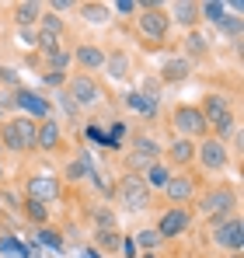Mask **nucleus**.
I'll list each match as a JSON object with an SVG mask.
<instances>
[{
    "instance_id": "obj_1",
    "label": "nucleus",
    "mask_w": 244,
    "mask_h": 258,
    "mask_svg": "<svg viewBox=\"0 0 244 258\" xmlns=\"http://www.w3.org/2000/svg\"><path fill=\"white\" fill-rule=\"evenodd\" d=\"M35 133H39V122L28 119V115H18V119H7L0 126V143L14 154H28L35 150Z\"/></svg>"
},
{
    "instance_id": "obj_2",
    "label": "nucleus",
    "mask_w": 244,
    "mask_h": 258,
    "mask_svg": "<svg viewBox=\"0 0 244 258\" xmlns=\"http://www.w3.org/2000/svg\"><path fill=\"white\" fill-rule=\"evenodd\" d=\"M74 108H94L101 98H105V91L101 84L91 77V74H74L70 81H67V94H63Z\"/></svg>"
},
{
    "instance_id": "obj_3",
    "label": "nucleus",
    "mask_w": 244,
    "mask_h": 258,
    "mask_svg": "<svg viewBox=\"0 0 244 258\" xmlns=\"http://www.w3.org/2000/svg\"><path fill=\"white\" fill-rule=\"evenodd\" d=\"M115 203H119L122 210H143L147 203H150V188H147V181H143V174H126L119 178V185H115Z\"/></svg>"
},
{
    "instance_id": "obj_4",
    "label": "nucleus",
    "mask_w": 244,
    "mask_h": 258,
    "mask_svg": "<svg viewBox=\"0 0 244 258\" xmlns=\"http://www.w3.org/2000/svg\"><path fill=\"white\" fill-rule=\"evenodd\" d=\"M136 32L147 39V42H164L167 32H171V18L161 4H143V14L136 21Z\"/></svg>"
},
{
    "instance_id": "obj_5",
    "label": "nucleus",
    "mask_w": 244,
    "mask_h": 258,
    "mask_svg": "<svg viewBox=\"0 0 244 258\" xmlns=\"http://www.w3.org/2000/svg\"><path fill=\"white\" fill-rule=\"evenodd\" d=\"M171 126L178 129V136H181V140H192V143H196V140H203L206 133H209V129H206L203 112H199V108H192V105H178V108L171 112Z\"/></svg>"
},
{
    "instance_id": "obj_6",
    "label": "nucleus",
    "mask_w": 244,
    "mask_h": 258,
    "mask_svg": "<svg viewBox=\"0 0 244 258\" xmlns=\"http://www.w3.org/2000/svg\"><path fill=\"white\" fill-rule=\"evenodd\" d=\"M213 244L216 248H227V251H241L244 248V227L237 216H223V220H213Z\"/></svg>"
},
{
    "instance_id": "obj_7",
    "label": "nucleus",
    "mask_w": 244,
    "mask_h": 258,
    "mask_svg": "<svg viewBox=\"0 0 244 258\" xmlns=\"http://www.w3.org/2000/svg\"><path fill=\"white\" fill-rule=\"evenodd\" d=\"M196 157H199V164H203L206 171H223V168H227V161H230L227 143H223V140H216V136H209V140H203V143L196 147Z\"/></svg>"
},
{
    "instance_id": "obj_8",
    "label": "nucleus",
    "mask_w": 244,
    "mask_h": 258,
    "mask_svg": "<svg viewBox=\"0 0 244 258\" xmlns=\"http://www.w3.org/2000/svg\"><path fill=\"white\" fill-rule=\"evenodd\" d=\"M199 210L206 216H213V220L230 216V210H234V192L230 188H209L203 199H199Z\"/></svg>"
},
{
    "instance_id": "obj_9",
    "label": "nucleus",
    "mask_w": 244,
    "mask_h": 258,
    "mask_svg": "<svg viewBox=\"0 0 244 258\" xmlns=\"http://www.w3.org/2000/svg\"><path fill=\"white\" fill-rule=\"evenodd\" d=\"M154 161H161V143L150 136H133L129 143V164L133 168H150Z\"/></svg>"
},
{
    "instance_id": "obj_10",
    "label": "nucleus",
    "mask_w": 244,
    "mask_h": 258,
    "mask_svg": "<svg viewBox=\"0 0 244 258\" xmlns=\"http://www.w3.org/2000/svg\"><path fill=\"white\" fill-rule=\"evenodd\" d=\"M189 223H192V213L189 210H164V216L157 220V234H161V241L167 237H178V234H185L189 230Z\"/></svg>"
},
{
    "instance_id": "obj_11",
    "label": "nucleus",
    "mask_w": 244,
    "mask_h": 258,
    "mask_svg": "<svg viewBox=\"0 0 244 258\" xmlns=\"http://www.w3.org/2000/svg\"><path fill=\"white\" fill-rule=\"evenodd\" d=\"M25 192H28V199H35V203H52V199L59 196V181L49 178V174H35V178H28Z\"/></svg>"
},
{
    "instance_id": "obj_12",
    "label": "nucleus",
    "mask_w": 244,
    "mask_h": 258,
    "mask_svg": "<svg viewBox=\"0 0 244 258\" xmlns=\"http://www.w3.org/2000/svg\"><path fill=\"white\" fill-rule=\"evenodd\" d=\"M11 101H14V105H18L28 119H45V115H49V101H45V98H39L35 91H25V87H21Z\"/></svg>"
},
{
    "instance_id": "obj_13",
    "label": "nucleus",
    "mask_w": 244,
    "mask_h": 258,
    "mask_svg": "<svg viewBox=\"0 0 244 258\" xmlns=\"http://www.w3.org/2000/svg\"><path fill=\"white\" fill-rule=\"evenodd\" d=\"M164 196L171 203H189L196 196V178L192 174H171V181L164 185Z\"/></svg>"
},
{
    "instance_id": "obj_14",
    "label": "nucleus",
    "mask_w": 244,
    "mask_h": 258,
    "mask_svg": "<svg viewBox=\"0 0 244 258\" xmlns=\"http://www.w3.org/2000/svg\"><path fill=\"white\" fill-rule=\"evenodd\" d=\"M189 74H192V63H189L185 56H167L161 63V74H157V77H161L164 84H178V81H185Z\"/></svg>"
},
{
    "instance_id": "obj_15",
    "label": "nucleus",
    "mask_w": 244,
    "mask_h": 258,
    "mask_svg": "<svg viewBox=\"0 0 244 258\" xmlns=\"http://www.w3.org/2000/svg\"><path fill=\"white\" fill-rule=\"evenodd\" d=\"M70 56H74V63H77L81 70H101V67H105V52H101L98 45H77Z\"/></svg>"
},
{
    "instance_id": "obj_16",
    "label": "nucleus",
    "mask_w": 244,
    "mask_h": 258,
    "mask_svg": "<svg viewBox=\"0 0 244 258\" xmlns=\"http://www.w3.org/2000/svg\"><path fill=\"white\" fill-rule=\"evenodd\" d=\"M59 140H63V133H59V126H56V119L39 122V133H35V150H56V147H59Z\"/></svg>"
},
{
    "instance_id": "obj_17",
    "label": "nucleus",
    "mask_w": 244,
    "mask_h": 258,
    "mask_svg": "<svg viewBox=\"0 0 244 258\" xmlns=\"http://www.w3.org/2000/svg\"><path fill=\"white\" fill-rule=\"evenodd\" d=\"M167 11H171L167 18H174V21L185 25V28H196V21H199V4H192V0H178V4H171Z\"/></svg>"
},
{
    "instance_id": "obj_18",
    "label": "nucleus",
    "mask_w": 244,
    "mask_h": 258,
    "mask_svg": "<svg viewBox=\"0 0 244 258\" xmlns=\"http://www.w3.org/2000/svg\"><path fill=\"white\" fill-rule=\"evenodd\" d=\"M105 67H108V77L112 81H129L133 59H129V52H105Z\"/></svg>"
},
{
    "instance_id": "obj_19",
    "label": "nucleus",
    "mask_w": 244,
    "mask_h": 258,
    "mask_svg": "<svg viewBox=\"0 0 244 258\" xmlns=\"http://www.w3.org/2000/svg\"><path fill=\"white\" fill-rule=\"evenodd\" d=\"M42 18V4L28 0V4H14V25L18 28H35Z\"/></svg>"
},
{
    "instance_id": "obj_20",
    "label": "nucleus",
    "mask_w": 244,
    "mask_h": 258,
    "mask_svg": "<svg viewBox=\"0 0 244 258\" xmlns=\"http://www.w3.org/2000/svg\"><path fill=\"white\" fill-rule=\"evenodd\" d=\"M167 157H171V164H192V157H196V143L192 140H171V147H167Z\"/></svg>"
},
{
    "instance_id": "obj_21",
    "label": "nucleus",
    "mask_w": 244,
    "mask_h": 258,
    "mask_svg": "<svg viewBox=\"0 0 244 258\" xmlns=\"http://www.w3.org/2000/svg\"><path fill=\"white\" fill-rule=\"evenodd\" d=\"M143 181H147V188H161L164 192V185L171 181V168L161 164V161H154L150 168H143Z\"/></svg>"
},
{
    "instance_id": "obj_22",
    "label": "nucleus",
    "mask_w": 244,
    "mask_h": 258,
    "mask_svg": "<svg viewBox=\"0 0 244 258\" xmlns=\"http://www.w3.org/2000/svg\"><path fill=\"white\" fill-rule=\"evenodd\" d=\"M203 56H209V42H206V35L189 32V35H185V59L192 63V59H203Z\"/></svg>"
},
{
    "instance_id": "obj_23",
    "label": "nucleus",
    "mask_w": 244,
    "mask_h": 258,
    "mask_svg": "<svg viewBox=\"0 0 244 258\" xmlns=\"http://www.w3.org/2000/svg\"><path fill=\"white\" fill-rule=\"evenodd\" d=\"M126 108H133V112H140V115H154V112H157V101H150V98L140 94V91H133V94H126Z\"/></svg>"
},
{
    "instance_id": "obj_24",
    "label": "nucleus",
    "mask_w": 244,
    "mask_h": 258,
    "mask_svg": "<svg viewBox=\"0 0 244 258\" xmlns=\"http://www.w3.org/2000/svg\"><path fill=\"white\" fill-rule=\"evenodd\" d=\"M199 18H206L209 25H220V21L227 18V4H220V0H206V4H199Z\"/></svg>"
},
{
    "instance_id": "obj_25",
    "label": "nucleus",
    "mask_w": 244,
    "mask_h": 258,
    "mask_svg": "<svg viewBox=\"0 0 244 258\" xmlns=\"http://www.w3.org/2000/svg\"><path fill=\"white\" fill-rule=\"evenodd\" d=\"M45 63H49V70H52V74H67V67L74 63V56H70V52L59 45L56 52H49V56H45Z\"/></svg>"
},
{
    "instance_id": "obj_26",
    "label": "nucleus",
    "mask_w": 244,
    "mask_h": 258,
    "mask_svg": "<svg viewBox=\"0 0 244 258\" xmlns=\"http://www.w3.org/2000/svg\"><path fill=\"white\" fill-rule=\"evenodd\" d=\"M216 28H220V35H227L230 42H237L241 39V14H227Z\"/></svg>"
},
{
    "instance_id": "obj_27",
    "label": "nucleus",
    "mask_w": 244,
    "mask_h": 258,
    "mask_svg": "<svg viewBox=\"0 0 244 258\" xmlns=\"http://www.w3.org/2000/svg\"><path fill=\"white\" fill-rule=\"evenodd\" d=\"M25 216L32 220V223H45L49 220V210H45V203H35V199H25Z\"/></svg>"
},
{
    "instance_id": "obj_28",
    "label": "nucleus",
    "mask_w": 244,
    "mask_h": 258,
    "mask_svg": "<svg viewBox=\"0 0 244 258\" xmlns=\"http://www.w3.org/2000/svg\"><path fill=\"white\" fill-rule=\"evenodd\" d=\"M91 216H94V227H98V230H115V213H112L108 206L91 210Z\"/></svg>"
},
{
    "instance_id": "obj_29",
    "label": "nucleus",
    "mask_w": 244,
    "mask_h": 258,
    "mask_svg": "<svg viewBox=\"0 0 244 258\" xmlns=\"http://www.w3.org/2000/svg\"><path fill=\"white\" fill-rule=\"evenodd\" d=\"M81 14L87 21H94V25H105L108 21V7H101V4H81Z\"/></svg>"
},
{
    "instance_id": "obj_30",
    "label": "nucleus",
    "mask_w": 244,
    "mask_h": 258,
    "mask_svg": "<svg viewBox=\"0 0 244 258\" xmlns=\"http://www.w3.org/2000/svg\"><path fill=\"white\" fill-rule=\"evenodd\" d=\"M136 244H140V248H147V251H154V248H161L164 241H161V234H157L154 227H147V230H140V234H136Z\"/></svg>"
},
{
    "instance_id": "obj_31",
    "label": "nucleus",
    "mask_w": 244,
    "mask_h": 258,
    "mask_svg": "<svg viewBox=\"0 0 244 258\" xmlns=\"http://www.w3.org/2000/svg\"><path fill=\"white\" fill-rule=\"evenodd\" d=\"M18 45L28 49V52H39V35H35V28H18Z\"/></svg>"
},
{
    "instance_id": "obj_32",
    "label": "nucleus",
    "mask_w": 244,
    "mask_h": 258,
    "mask_svg": "<svg viewBox=\"0 0 244 258\" xmlns=\"http://www.w3.org/2000/svg\"><path fill=\"white\" fill-rule=\"evenodd\" d=\"M122 244L119 230H98V248H105V251H115Z\"/></svg>"
},
{
    "instance_id": "obj_33",
    "label": "nucleus",
    "mask_w": 244,
    "mask_h": 258,
    "mask_svg": "<svg viewBox=\"0 0 244 258\" xmlns=\"http://www.w3.org/2000/svg\"><path fill=\"white\" fill-rule=\"evenodd\" d=\"M67 178H70V181H77V178H91V164H87V161H74V164H70V168H67Z\"/></svg>"
},
{
    "instance_id": "obj_34",
    "label": "nucleus",
    "mask_w": 244,
    "mask_h": 258,
    "mask_svg": "<svg viewBox=\"0 0 244 258\" xmlns=\"http://www.w3.org/2000/svg\"><path fill=\"white\" fill-rule=\"evenodd\" d=\"M39 241L45 244V248H63V237H59L56 230H45V227L39 230Z\"/></svg>"
},
{
    "instance_id": "obj_35",
    "label": "nucleus",
    "mask_w": 244,
    "mask_h": 258,
    "mask_svg": "<svg viewBox=\"0 0 244 258\" xmlns=\"http://www.w3.org/2000/svg\"><path fill=\"white\" fill-rule=\"evenodd\" d=\"M77 4L74 0H52V11H74Z\"/></svg>"
},
{
    "instance_id": "obj_36",
    "label": "nucleus",
    "mask_w": 244,
    "mask_h": 258,
    "mask_svg": "<svg viewBox=\"0 0 244 258\" xmlns=\"http://www.w3.org/2000/svg\"><path fill=\"white\" fill-rule=\"evenodd\" d=\"M42 81H45V84H63V81H67V74H45Z\"/></svg>"
},
{
    "instance_id": "obj_37",
    "label": "nucleus",
    "mask_w": 244,
    "mask_h": 258,
    "mask_svg": "<svg viewBox=\"0 0 244 258\" xmlns=\"http://www.w3.org/2000/svg\"><path fill=\"white\" fill-rule=\"evenodd\" d=\"M0 122H4V108H0Z\"/></svg>"
},
{
    "instance_id": "obj_38",
    "label": "nucleus",
    "mask_w": 244,
    "mask_h": 258,
    "mask_svg": "<svg viewBox=\"0 0 244 258\" xmlns=\"http://www.w3.org/2000/svg\"><path fill=\"white\" fill-rule=\"evenodd\" d=\"M0 178H4V168H0Z\"/></svg>"
},
{
    "instance_id": "obj_39",
    "label": "nucleus",
    "mask_w": 244,
    "mask_h": 258,
    "mask_svg": "<svg viewBox=\"0 0 244 258\" xmlns=\"http://www.w3.org/2000/svg\"><path fill=\"white\" fill-rule=\"evenodd\" d=\"M147 258H157V255H147Z\"/></svg>"
},
{
    "instance_id": "obj_40",
    "label": "nucleus",
    "mask_w": 244,
    "mask_h": 258,
    "mask_svg": "<svg viewBox=\"0 0 244 258\" xmlns=\"http://www.w3.org/2000/svg\"><path fill=\"white\" fill-rule=\"evenodd\" d=\"M0 147H4V143H0Z\"/></svg>"
}]
</instances>
